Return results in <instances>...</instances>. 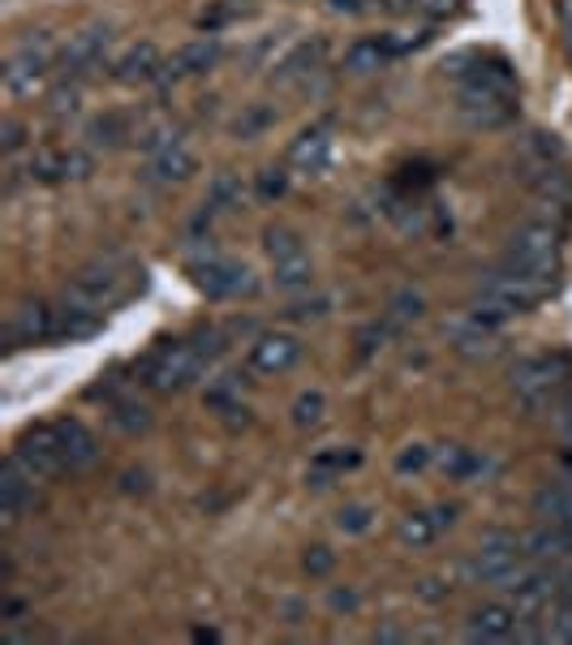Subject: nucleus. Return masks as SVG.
I'll list each match as a JSON object with an SVG mask.
<instances>
[{
	"mask_svg": "<svg viewBox=\"0 0 572 645\" xmlns=\"http://www.w3.org/2000/svg\"><path fill=\"white\" fill-rule=\"evenodd\" d=\"M142 284V267L125 263V258H99V263H86L78 276L65 288V302H74L91 315H108L113 306H121L125 297Z\"/></svg>",
	"mask_w": 572,
	"mask_h": 645,
	"instance_id": "1",
	"label": "nucleus"
},
{
	"mask_svg": "<svg viewBox=\"0 0 572 645\" xmlns=\"http://www.w3.org/2000/svg\"><path fill=\"white\" fill-rule=\"evenodd\" d=\"M512 396L530 413H551L572 388V362L564 353H533L512 366Z\"/></svg>",
	"mask_w": 572,
	"mask_h": 645,
	"instance_id": "2",
	"label": "nucleus"
},
{
	"mask_svg": "<svg viewBox=\"0 0 572 645\" xmlns=\"http://www.w3.org/2000/svg\"><path fill=\"white\" fill-rule=\"evenodd\" d=\"M206 358L203 345L194 340H160L142 366H138V379L151 388V392H160V396H172V392H181V388H190L199 374L206 370Z\"/></svg>",
	"mask_w": 572,
	"mask_h": 645,
	"instance_id": "3",
	"label": "nucleus"
},
{
	"mask_svg": "<svg viewBox=\"0 0 572 645\" xmlns=\"http://www.w3.org/2000/svg\"><path fill=\"white\" fill-rule=\"evenodd\" d=\"M52 40L47 31H31V40H22L9 56H4V70H0V82L9 91V99H35L47 91V78H52Z\"/></svg>",
	"mask_w": 572,
	"mask_h": 645,
	"instance_id": "4",
	"label": "nucleus"
},
{
	"mask_svg": "<svg viewBox=\"0 0 572 645\" xmlns=\"http://www.w3.org/2000/svg\"><path fill=\"white\" fill-rule=\"evenodd\" d=\"M538 302H542V293L530 281H521L517 272H504V276H495V281H487L474 293L469 315H478V319L499 327V322L517 319V315H530Z\"/></svg>",
	"mask_w": 572,
	"mask_h": 645,
	"instance_id": "5",
	"label": "nucleus"
},
{
	"mask_svg": "<svg viewBox=\"0 0 572 645\" xmlns=\"http://www.w3.org/2000/svg\"><path fill=\"white\" fill-rule=\"evenodd\" d=\"M526 572V542L508 529H495L478 542V551L469 556V577L487 581V585H512Z\"/></svg>",
	"mask_w": 572,
	"mask_h": 645,
	"instance_id": "6",
	"label": "nucleus"
},
{
	"mask_svg": "<svg viewBox=\"0 0 572 645\" xmlns=\"http://www.w3.org/2000/svg\"><path fill=\"white\" fill-rule=\"evenodd\" d=\"M13 456L18 465L35 478V483H56L61 474H70L65 465V452H61V426L56 422H35L22 431V440L13 444Z\"/></svg>",
	"mask_w": 572,
	"mask_h": 645,
	"instance_id": "7",
	"label": "nucleus"
},
{
	"mask_svg": "<svg viewBox=\"0 0 572 645\" xmlns=\"http://www.w3.org/2000/svg\"><path fill=\"white\" fill-rule=\"evenodd\" d=\"M190 272H194L199 293L215 297V302H237V297H250V293L258 288V284H254V272H250L245 263L224 258V254H203Z\"/></svg>",
	"mask_w": 572,
	"mask_h": 645,
	"instance_id": "8",
	"label": "nucleus"
},
{
	"mask_svg": "<svg viewBox=\"0 0 572 645\" xmlns=\"http://www.w3.org/2000/svg\"><path fill=\"white\" fill-rule=\"evenodd\" d=\"M452 78L460 82V91L517 99V74L499 56H460V61H452Z\"/></svg>",
	"mask_w": 572,
	"mask_h": 645,
	"instance_id": "9",
	"label": "nucleus"
},
{
	"mask_svg": "<svg viewBox=\"0 0 572 645\" xmlns=\"http://www.w3.org/2000/svg\"><path fill=\"white\" fill-rule=\"evenodd\" d=\"M35 478L18 465V456L9 452L4 456V465H0V529L9 533V529H18V525L27 521V512L35 508Z\"/></svg>",
	"mask_w": 572,
	"mask_h": 645,
	"instance_id": "10",
	"label": "nucleus"
},
{
	"mask_svg": "<svg viewBox=\"0 0 572 645\" xmlns=\"http://www.w3.org/2000/svg\"><path fill=\"white\" fill-rule=\"evenodd\" d=\"M108 43H113V27H108V22H91V27L74 31L70 43L61 47V70H65V78H86L91 70H99Z\"/></svg>",
	"mask_w": 572,
	"mask_h": 645,
	"instance_id": "11",
	"label": "nucleus"
},
{
	"mask_svg": "<svg viewBox=\"0 0 572 645\" xmlns=\"http://www.w3.org/2000/svg\"><path fill=\"white\" fill-rule=\"evenodd\" d=\"M224 56V43L220 35H199V40L181 43L177 52L163 56V78L160 82H190V78H203L220 65Z\"/></svg>",
	"mask_w": 572,
	"mask_h": 645,
	"instance_id": "12",
	"label": "nucleus"
},
{
	"mask_svg": "<svg viewBox=\"0 0 572 645\" xmlns=\"http://www.w3.org/2000/svg\"><path fill=\"white\" fill-rule=\"evenodd\" d=\"M444 336H448V345L460 353V358H469V362H490V358H499L504 353V336H499V327L487 319H478V315H469V319H452L444 327Z\"/></svg>",
	"mask_w": 572,
	"mask_h": 645,
	"instance_id": "13",
	"label": "nucleus"
},
{
	"mask_svg": "<svg viewBox=\"0 0 572 645\" xmlns=\"http://www.w3.org/2000/svg\"><path fill=\"white\" fill-rule=\"evenodd\" d=\"M508 590V599L504 603L512 606L521 620H538V615H547L551 603H560V581L555 577H547V572H533L526 568L512 585H504Z\"/></svg>",
	"mask_w": 572,
	"mask_h": 645,
	"instance_id": "14",
	"label": "nucleus"
},
{
	"mask_svg": "<svg viewBox=\"0 0 572 645\" xmlns=\"http://www.w3.org/2000/svg\"><path fill=\"white\" fill-rule=\"evenodd\" d=\"M113 82L121 86H147V82H160L163 78V52L151 40L142 43H129L121 56L108 65Z\"/></svg>",
	"mask_w": 572,
	"mask_h": 645,
	"instance_id": "15",
	"label": "nucleus"
},
{
	"mask_svg": "<svg viewBox=\"0 0 572 645\" xmlns=\"http://www.w3.org/2000/svg\"><path fill=\"white\" fill-rule=\"evenodd\" d=\"M297 362H301V340L288 331H267L250 345V370H258V374L276 379V374H288Z\"/></svg>",
	"mask_w": 572,
	"mask_h": 645,
	"instance_id": "16",
	"label": "nucleus"
},
{
	"mask_svg": "<svg viewBox=\"0 0 572 645\" xmlns=\"http://www.w3.org/2000/svg\"><path fill=\"white\" fill-rule=\"evenodd\" d=\"M4 336L9 345H43V340H56V310L47 302H22L9 322H4Z\"/></svg>",
	"mask_w": 572,
	"mask_h": 645,
	"instance_id": "17",
	"label": "nucleus"
},
{
	"mask_svg": "<svg viewBox=\"0 0 572 645\" xmlns=\"http://www.w3.org/2000/svg\"><path fill=\"white\" fill-rule=\"evenodd\" d=\"M456 113L474 129H499L517 117V99L504 95H478V91H456Z\"/></svg>",
	"mask_w": 572,
	"mask_h": 645,
	"instance_id": "18",
	"label": "nucleus"
},
{
	"mask_svg": "<svg viewBox=\"0 0 572 645\" xmlns=\"http://www.w3.org/2000/svg\"><path fill=\"white\" fill-rule=\"evenodd\" d=\"M285 160H288V168L301 172V177H319V172H327V163H331V129H327V125L301 129V134L288 142Z\"/></svg>",
	"mask_w": 572,
	"mask_h": 645,
	"instance_id": "19",
	"label": "nucleus"
},
{
	"mask_svg": "<svg viewBox=\"0 0 572 645\" xmlns=\"http://www.w3.org/2000/svg\"><path fill=\"white\" fill-rule=\"evenodd\" d=\"M324 56H327V47L319 40L293 43L285 56L272 65V82H276V86H297V82L315 78V74L324 70Z\"/></svg>",
	"mask_w": 572,
	"mask_h": 645,
	"instance_id": "20",
	"label": "nucleus"
},
{
	"mask_svg": "<svg viewBox=\"0 0 572 645\" xmlns=\"http://www.w3.org/2000/svg\"><path fill=\"white\" fill-rule=\"evenodd\" d=\"M194 172H199V156L186 142H172L156 156H147V181H156V186H186Z\"/></svg>",
	"mask_w": 572,
	"mask_h": 645,
	"instance_id": "21",
	"label": "nucleus"
},
{
	"mask_svg": "<svg viewBox=\"0 0 572 645\" xmlns=\"http://www.w3.org/2000/svg\"><path fill=\"white\" fill-rule=\"evenodd\" d=\"M521 615L508 603H483L469 615V642H508L517 637Z\"/></svg>",
	"mask_w": 572,
	"mask_h": 645,
	"instance_id": "22",
	"label": "nucleus"
},
{
	"mask_svg": "<svg viewBox=\"0 0 572 645\" xmlns=\"http://www.w3.org/2000/svg\"><path fill=\"white\" fill-rule=\"evenodd\" d=\"M358 465V452L353 447H324V452H315L310 456V469H306V486H315V490H327V486H336L349 469Z\"/></svg>",
	"mask_w": 572,
	"mask_h": 645,
	"instance_id": "23",
	"label": "nucleus"
},
{
	"mask_svg": "<svg viewBox=\"0 0 572 645\" xmlns=\"http://www.w3.org/2000/svg\"><path fill=\"white\" fill-rule=\"evenodd\" d=\"M56 426H61V452H65L70 474H78V469H86V465H95L99 444H95V435L82 426L78 417H56Z\"/></svg>",
	"mask_w": 572,
	"mask_h": 645,
	"instance_id": "24",
	"label": "nucleus"
},
{
	"mask_svg": "<svg viewBox=\"0 0 572 645\" xmlns=\"http://www.w3.org/2000/svg\"><path fill=\"white\" fill-rule=\"evenodd\" d=\"M521 542H526V556L542 560V564H547V560L555 564V560H569L572 556V538L555 521H542L533 533H526Z\"/></svg>",
	"mask_w": 572,
	"mask_h": 645,
	"instance_id": "25",
	"label": "nucleus"
},
{
	"mask_svg": "<svg viewBox=\"0 0 572 645\" xmlns=\"http://www.w3.org/2000/svg\"><path fill=\"white\" fill-rule=\"evenodd\" d=\"M388 61H392V47H388L383 35H379V40H353L349 47H345V70H349L353 78H370V74H379Z\"/></svg>",
	"mask_w": 572,
	"mask_h": 645,
	"instance_id": "26",
	"label": "nucleus"
},
{
	"mask_svg": "<svg viewBox=\"0 0 572 645\" xmlns=\"http://www.w3.org/2000/svg\"><path fill=\"white\" fill-rule=\"evenodd\" d=\"M172 142H181V125L172 121V117H163V113H151V117H142V121L134 125V147L147 151V156H156V151L172 147Z\"/></svg>",
	"mask_w": 572,
	"mask_h": 645,
	"instance_id": "27",
	"label": "nucleus"
},
{
	"mask_svg": "<svg viewBox=\"0 0 572 645\" xmlns=\"http://www.w3.org/2000/svg\"><path fill=\"white\" fill-rule=\"evenodd\" d=\"M134 117L129 113H104V117H95V121L86 125V142L91 147H104V151H113V147H125V142H134Z\"/></svg>",
	"mask_w": 572,
	"mask_h": 645,
	"instance_id": "28",
	"label": "nucleus"
},
{
	"mask_svg": "<svg viewBox=\"0 0 572 645\" xmlns=\"http://www.w3.org/2000/svg\"><path fill=\"white\" fill-rule=\"evenodd\" d=\"M533 512L542 521H569L572 517V478H560V483H547L538 495H533Z\"/></svg>",
	"mask_w": 572,
	"mask_h": 645,
	"instance_id": "29",
	"label": "nucleus"
},
{
	"mask_svg": "<svg viewBox=\"0 0 572 645\" xmlns=\"http://www.w3.org/2000/svg\"><path fill=\"white\" fill-rule=\"evenodd\" d=\"M272 281H276L280 293H306V288L315 284V263H310V254H293V258L272 263Z\"/></svg>",
	"mask_w": 572,
	"mask_h": 645,
	"instance_id": "30",
	"label": "nucleus"
},
{
	"mask_svg": "<svg viewBox=\"0 0 572 645\" xmlns=\"http://www.w3.org/2000/svg\"><path fill=\"white\" fill-rule=\"evenodd\" d=\"M439 469H444V478H448V483H474V478L487 469V461H483V456H474L469 447L452 444V447L439 452Z\"/></svg>",
	"mask_w": 572,
	"mask_h": 645,
	"instance_id": "31",
	"label": "nucleus"
},
{
	"mask_svg": "<svg viewBox=\"0 0 572 645\" xmlns=\"http://www.w3.org/2000/svg\"><path fill=\"white\" fill-rule=\"evenodd\" d=\"M439 533H444V529H439V521H435V512H405L401 525H396V538H401L405 547H413V551L431 547Z\"/></svg>",
	"mask_w": 572,
	"mask_h": 645,
	"instance_id": "32",
	"label": "nucleus"
},
{
	"mask_svg": "<svg viewBox=\"0 0 572 645\" xmlns=\"http://www.w3.org/2000/svg\"><path fill=\"white\" fill-rule=\"evenodd\" d=\"M108 417H113V426L125 431V435H147V431H151V422H156V417H151V409H147L142 401H134V396L113 401V413H108Z\"/></svg>",
	"mask_w": 572,
	"mask_h": 645,
	"instance_id": "33",
	"label": "nucleus"
},
{
	"mask_svg": "<svg viewBox=\"0 0 572 645\" xmlns=\"http://www.w3.org/2000/svg\"><path fill=\"white\" fill-rule=\"evenodd\" d=\"M242 202H245L242 177H233V172H220V177L211 181V190H206V207H211V211H237Z\"/></svg>",
	"mask_w": 572,
	"mask_h": 645,
	"instance_id": "34",
	"label": "nucleus"
},
{
	"mask_svg": "<svg viewBox=\"0 0 572 645\" xmlns=\"http://www.w3.org/2000/svg\"><path fill=\"white\" fill-rule=\"evenodd\" d=\"M27 177L31 181H40V186H56V181H65V151H56V147H40L31 163H27Z\"/></svg>",
	"mask_w": 572,
	"mask_h": 645,
	"instance_id": "35",
	"label": "nucleus"
},
{
	"mask_svg": "<svg viewBox=\"0 0 572 645\" xmlns=\"http://www.w3.org/2000/svg\"><path fill=\"white\" fill-rule=\"evenodd\" d=\"M327 417V396L319 388H306L297 401H293V426L297 431H310V426H319Z\"/></svg>",
	"mask_w": 572,
	"mask_h": 645,
	"instance_id": "36",
	"label": "nucleus"
},
{
	"mask_svg": "<svg viewBox=\"0 0 572 645\" xmlns=\"http://www.w3.org/2000/svg\"><path fill=\"white\" fill-rule=\"evenodd\" d=\"M276 125V108H267V104H250V108H242V117L233 121V138H263L267 129Z\"/></svg>",
	"mask_w": 572,
	"mask_h": 645,
	"instance_id": "37",
	"label": "nucleus"
},
{
	"mask_svg": "<svg viewBox=\"0 0 572 645\" xmlns=\"http://www.w3.org/2000/svg\"><path fill=\"white\" fill-rule=\"evenodd\" d=\"M263 250H267V258L272 263H280V258H293V254H306V242L285 229V224H272L267 233H263Z\"/></svg>",
	"mask_w": 572,
	"mask_h": 645,
	"instance_id": "38",
	"label": "nucleus"
},
{
	"mask_svg": "<svg viewBox=\"0 0 572 645\" xmlns=\"http://www.w3.org/2000/svg\"><path fill=\"white\" fill-rule=\"evenodd\" d=\"M78 108H82V86H78V78H74V82L65 78L61 86H52V91H47V113H52L56 121H61V117H74Z\"/></svg>",
	"mask_w": 572,
	"mask_h": 645,
	"instance_id": "39",
	"label": "nucleus"
},
{
	"mask_svg": "<svg viewBox=\"0 0 572 645\" xmlns=\"http://www.w3.org/2000/svg\"><path fill=\"white\" fill-rule=\"evenodd\" d=\"M392 319L401 322V327H409V322H422V315H426V302H422V293H413V288H401L396 297H392Z\"/></svg>",
	"mask_w": 572,
	"mask_h": 645,
	"instance_id": "40",
	"label": "nucleus"
},
{
	"mask_svg": "<svg viewBox=\"0 0 572 645\" xmlns=\"http://www.w3.org/2000/svg\"><path fill=\"white\" fill-rule=\"evenodd\" d=\"M370 525H374V508L370 504H345L336 512V529L340 533H367Z\"/></svg>",
	"mask_w": 572,
	"mask_h": 645,
	"instance_id": "41",
	"label": "nucleus"
},
{
	"mask_svg": "<svg viewBox=\"0 0 572 645\" xmlns=\"http://www.w3.org/2000/svg\"><path fill=\"white\" fill-rule=\"evenodd\" d=\"M288 190V172L285 168H263L258 177H254V194L263 202H272V199H280Z\"/></svg>",
	"mask_w": 572,
	"mask_h": 645,
	"instance_id": "42",
	"label": "nucleus"
},
{
	"mask_svg": "<svg viewBox=\"0 0 572 645\" xmlns=\"http://www.w3.org/2000/svg\"><path fill=\"white\" fill-rule=\"evenodd\" d=\"M22 147H27V125L18 121V117H4L0 121V151L4 156H18Z\"/></svg>",
	"mask_w": 572,
	"mask_h": 645,
	"instance_id": "43",
	"label": "nucleus"
},
{
	"mask_svg": "<svg viewBox=\"0 0 572 645\" xmlns=\"http://www.w3.org/2000/svg\"><path fill=\"white\" fill-rule=\"evenodd\" d=\"M431 465V447L426 444H409L401 456H396V474H417Z\"/></svg>",
	"mask_w": 572,
	"mask_h": 645,
	"instance_id": "44",
	"label": "nucleus"
},
{
	"mask_svg": "<svg viewBox=\"0 0 572 645\" xmlns=\"http://www.w3.org/2000/svg\"><path fill=\"white\" fill-rule=\"evenodd\" d=\"M331 564H336V556H331L327 547H310V551L301 556V568H306L310 577H324V572H331Z\"/></svg>",
	"mask_w": 572,
	"mask_h": 645,
	"instance_id": "45",
	"label": "nucleus"
},
{
	"mask_svg": "<svg viewBox=\"0 0 572 645\" xmlns=\"http://www.w3.org/2000/svg\"><path fill=\"white\" fill-rule=\"evenodd\" d=\"M327 13H336V18H358V13H367V4L362 0H324Z\"/></svg>",
	"mask_w": 572,
	"mask_h": 645,
	"instance_id": "46",
	"label": "nucleus"
},
{
	"mask_svg": "<svg viewBox=\"0 0 572 645\" xmlns=\"http://www.w3.org/2000/svg\"><path fill=\"white\" fill-rule=\"evenodd\" d=\"M331 606H336V611H353V606H358V594H353V590H336V594H331Z\"/></svg>",
	"mask_w": 572,
	"mask_h": 645,
	"instance_id": "47",
	"label": "nucleus"
},
{
	"mask_svg": "<svg viewBox=\"0 0 572 645\" xmlns=\"http://www.w3.org/2000/svg\"><path fill=\"white\" fill-rule=\"evenodd\" d=\"M121 483H125V490H134V486H138V490H147V474H142V469H138V474L129 469V474H125Z\"/></svg>",
	"mask_w": 572,
	"mask_h": 645,
	"instance_id": "48",
	"label": "nucleus"
},
{
	"mask_svg": "<svg viewBox=\"0 0 572 645\" xmlns=\"http://www.w3.org/2000/svg\"><path fill=\"white\" fill-rule=\"evenodd\" d=\"M560 13H564V40H569V56H572V0H564Z\"/></svg>",
	"mask_w": 572,
	"mask_h": 645,
	"instance_id": "49",
	"label": "nucleus"
},
{
	"mask_svg": "<svg viewBox=\"0 0 572 645\" xmlns=\"http://www.w3.org/2000/svg\"><path fill=\"white\" fill-rule=\"evenodd\" d=\"M460 0H431V13H456Z\"/></svg>",
	"mask_w": 572,
	"mask_h": 645,
	"instance_id": "50",
	"label": "nucleus"
},
{
	"mask_svg": "<svg viewBox=\"0 0 572 645\" xmlns=\"http://www.w3.org/2000/svg\"><path fill=\"white\" fill-rule=\"evenodd\" d=\"M435 521H439V529H448L456 521V508H435Z\"/></svg>",
	"mask_w": 572,
	"mask_h": 645,
	"instance_id": "51",
	"label": "nucleus"
},
{
	"mask_svg": "<svg viewBox=\"0 0 572 645\" xmlns=\"http://www.w3.org/2000/svg\"><path fill=\"white\" fill-rule=\"evenodd\" d=\"M379 642H405V633H396V628H383V633H379Z\"/></svg>",
	"mask_w": 572,
	"mask_h": 645,
	"instance_id": "52",
	"label": "nucleus"
},
{
	"mask_svg": "<svg viewBox=\"0 0 572 645\" xmlns=\"http://www.w3.org/2000/svg\"><path fill=\"white\" fill-rule=\"evenodd\" d=\"M560 465H564V478H572V447L564 452V461H560Z\"/></svg>",
	"mask_w": 572,
	"mask_h": 645,
	"instance_id": "53",
	"label": "nucleus"
}]
</instances>
